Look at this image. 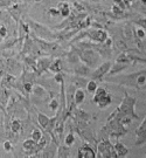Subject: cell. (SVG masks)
Returning a JSON list of instances; mask_svg holds the SVG:
<instances>
[{"label":"cell","instance_id":"obj_35","mask_svg":"<svg viewBox=\"0 0 146 158\" xmlns=\"http://www.w3.org/2000/svg\"><path fill=\"white\" fill-rule=\"evenodd\" d=\"M2 74H4V72H1V70H0V77L2 76Z\"/></svg>","mask_w":146,"mask_h":158},{"label":"cell","instance_id":"obj_21","mask_svg":"<svg viewBox=\"0 0 146 158\" xmlns=\"http://www.w3.org/2000/svg\"><path fill=\"white\" fill-rule=\"evenodd\" d=\"M111 102H112V96L110 95L109 93H107L105 95L102 97L99 101L97 102L96 104L98 106V108H101V109H104V108L109 107L110 104H111Z\"/></svg>","mask_w":146,"mask_h":158},{"label":"cell","instance_id":"obj_19","mask_svg":"<svg viewBox=\"0 0 146 158\" xmlns=\"http://www.w3.org/2000/svg\"><path fill=\"white\" fill-rule=\"evenodd\" d=\"M35 113H36V119H38V123H39V125L42 128V130H45V128L47 127L48 122H49V117H48L46 114L39 111V110H36Z\"/></svg>","mask_w":146,"mask_h":158},{"label":"cell","instance_id":"obj_2","mask_svg":"<svg viewBox=\"0 0 146 158\" xmlns=\"http://www.w3.org/2000/svg\"><path fill=\"white\" fill-rule=\"evenodd\" d=\"M25 21L28 23L29 28H30V33L35 34L36 38H40V39L43 40H48V41H54V40H57V34L54 33L49 27H47L46 25H42V23L35 21L30 18H26Z\"/></svg>","mask_w":146,"mask_h":158},{"label":"cell","instance_id":"obj_13","mask_svg":"<svg viewBox=\"0 0 146 158\" xmlns=\"http://www.w3.org/2000/svg\"><path fill=\"white\" fill-rule=\"evenodd\" d=\"M71 147H68V145H66L63 142H61L59 145H57V150H56V156L55 157H73L71 156Z\"/></svg>","mask_w":146,"mask_h":158},{"label":"cell","instance_id":"obj_23","mask_svg":"<svg viewBox=\"0 0 146 158\" xmlns=\"http://www.w3.org/2000/svg\"><path fill=\"white\" fill-rule=\"evenodd\" d=\"M60 106V100H59V96H55V97H51L49 98V103H48V108L49 110H51L53 113H55L57 110V108Z\"/></svg>","mask_w":146,"mask_h":158},{"label":"cell","instance_id":"obj_28","mask_svg":"<svg viewBox=\"0 0 146 158\" xmlns=\"http://www.w3.org/2000/svg\"><path fill=\"white\" fill-rule=\"evenodd\" d=\"M111 14L112 15H115V17H120V15H124L125 14V11H123L120 7L118 5H116V4H113L112 6H111Z\"/></svg>","mask_w":146,"mask_h":158},{"label":"cell","instance_id":"obj_14","mask_svg":"<svg viewBox=\"0 0 146 158\" xmlns=\"http://www.w3.org/2000/svg\"><path fill=\"white\" fill-rule=\"evenodd\" d=\"M126 68H129V64H126V63H119V62H112L111 64V67L109 69V72H107V76H111V75H117L118 73H120V72H123L125 70Z\"/></svg>","mask_w":146,"mask_h":158},{"label":"cell","instance_id":"obj_24","mask_svg":"<svg viewBox=\"0 0 146 158\" xmlns=\"http://www.w3.org/2000/svg\"><path fill=\"white\" fill-rule=\"evenodd\" d=\"M107 91L104 89V88H101V87H97V89L95 90V93H94V102L95 103H97V102L101 100L103 96L107 94Z\"/></svg>","mask_w":146,"mask_h":158},{"label":"cell","instance_id":"obj_6","mask_svg":"<svg viewBox=\"0 0 146 158\" xmlns=\"http://www.w3.org/2000/svg\"><path fill=\"white\" fill-rule=\"evenodd\" d=\"M111 64H112V61H110V60H107V61H105V62L103 63H99L94 69V72H91L89 79L95 80V81H102V79L107 74L109 69L111 67Z\"/></svg>","mask_w":146,"mask_h":158},{"label":"cell","instance_id":"obj_20","mask_svg":"<svg viewBox=\"0 0 146 158\" xmlns=\"http://www.w3.org/2000/svg\"><path fill=\"white\" fill-rule=\"evenodd\" d=\"M87 82H88L87 77H82L79 75H74L71 77V85H74L76 88H84L87 85Z\"/></svg>","mask_w":146,"mask_h":158},{"label":"cell","instance_id":"obj_12","mask_svg":"<svg viewBox=\"0 0 146 158\" xmlns=\"http://www.w3.org/2000/svg\"><path fill=\"white\" fill-rule=\"evenodd\" d=\"M91 70L92 69H90L83 62H79L77 64H75L73 67L74 75H79V76H82V77H89L90 74H91Z\"/></svg>","mask_w":146,"mask_h":158},{"label":"cell","instance_id":"obj_29","mask_svg":"<svg viewBox=\"0 0 146 158\" xmlns=\"http://www.w3.org/2000/svg\"><path fill=\"white\" fill-rule=\"evenodd\" d=\"M2 147H4V150H5L6 152H11V151H13V149H14L12 142L8 141V139H5V141L2 142Z\"/></svg>","mask_w":146,"mask_h":158},{"label":"cell","instance_id":"obj_34","mask_svg":"<svg viewBox=\"0 0 146 158\" xmlns=\"http://www.w3.org/2000/svg\"><path fill=\"white\" fill-rule=\"evenodd\" d=\"M128 1H129L130 4H133V2H135V1H137V0H128Z\"/></svg>","mask_w":146,"mask_h":158},{"label":"cell","instance_id":"obj_31","mask_svg":"<svg viewBox=\"0 0 146 158\" xmlns=\"http://www.w3.org/2000/svg\"><path fill=\"white\" fill-rule=\"evenodd\" d=\"M8 35V33H7V28L5 27V25H0V36L4 39V38H6Z\"/></svg>","mask_w":146,"mask_h":158},{"label":"cell","instance_id":"obj_32","mask_svg":"<svg viewBox=\"0 0 146 158\" xmlns=\"http://www.w3.org/2000/svg\"><path fill=\"white\" fill-rule=\"evenodd\" d=\"M54 80L60 85L62 81H64V80H63V73H62V72L61 73H55V75H54Z\"/></svg>","mask_w":146,"mask_h":158},{"label":"cell","instance_id":"obj_18","mask_svg":"<svg viewBox=\"0 0 146 158\" xmlns=\"http://www.w3.org/2000/svg\"><path fill=\"white\" fill-rule=\"evenodd\" d=\"M113 149H115V151H116L117 157H125V156L129 153V149L125 147L123 143H120L119 141L113 145Z\"/></svg>","mask_w":146,"mask_h":158},{"label":"cell","instance_id":"obj_26","mask_svg":"<svg viewBox=\"0 0 146 158\" xmlns=\"http://www.w3.org/2000/svg\"><path fill=\"white\" fill-rule=\"evenodd\" d=\"M62 142H63L66 145H68V147H71L74 143H75V132L69 131L68 135L64 137V139H63Z\"/></svg>","mask_w":146,"mask_h":158},{"label":"cell","instance_id":"obj_30","mask_svg":"<svg viewBox=\"0 0 146 158\" xmlns=\"http://www.w3.org/2000/svg\"><path fill=\"white\" fill-rule=\"evenodd\" d=\"M48 14H49L51 17H59V15H60V12L57 10V7H51V8L48 10Z\"/></svg>","mask_w":146,"mask_h":158},{"label":"cell","instance_id":"obj_25","mask_svg":"<svg viewBox=\"0 0 146 158\" xmlns=\"http://www.w3.org/2000/svg\"><path fill=\"white\" fill-rule=\"evenodd\" d=\"M97 87H98V85H97V81H95V80H88V82H87V85H85V88H87V91L89 93V94H94L95 93V90L97 89Z\"/></svg>","mask_w":146,"mask_h":158},{"label":"cell","instance_id":"obj_33","mask_svg":"<svg viewBox=\"0 0 146 158\" xmlns=\"http://www.w3.org/2000/svg\"><path fill=\"white\" fill-rule=\"evenodd\" d=\"M122 1H123V0H112V2L113 4H116V5H118V4L122 2Z\"/></svg>","mask_w":146,"mask_h":158},{"label":"cell","instance_id":"obj_22","mask_svg":"<svg viewBox=\"0 0 146 158\" xmlns=\"http://www.w3.org/2000/svg\"><path fill=\"white\" fill-rule=\"evenodd\" d=\"M10 129L14 134H19L21 130V119L20 118H11L10 122Z\"/></svg>","mask_w":146,"mask_h":158},{"label":"cell","instance_id":"obj_4","mask_svg":"<svg viewBox=\"0 0 146 158\" xmlns=\"http://www.w3.org/2000/svg\"><path fill=\"white\" fill-rule=\"evenodd\" d=\"M96 157L102 158H115L117 157L116 151L113 149V145L110 143V139H99L96 144Z\"/></svg>","mask_w":146,"mask_h":158},{"label":"cell","instance_id":"obj_9","mask_svg":"<svg viewBox=\"0 0 146 158\" xmlns=\"http://www.w3.org/2000/svg\"><path fill=\"white\" fill-rule=\"evenodd\" d=\"M57 145H59V143L51 138V142L40 151L38 156H39V157H55V156H56Z\"/></svg>","mask_w":146,"mask_h":158},{"label":"cell","instance_id":"obj_17","mask_svg":"<svg viewBox=\"0 0 146 158\" xmlns=\"http://www.w3.org/2000/svg\"><path fill=\"white\" fill-rule=\"evenodd\" d=\"M85 100V93L83 88H77L74 91V102L76 106H81Z\"/></svg>","mask_w":146,"mask_h":158},{"label":"cell","instance_id":"obj_1","mask_svg":"<svg viewBox=\"0 0 146 158\" xmlns=\"http://www.w3.org/2000/svg\"><path fill=\"white\" fill-rule=\"evenodd\" d=\"M137 103V100L135 97H131V96L125 93V96L122 100L120 104L118 106L115 111H113L109 117L110 118H117L118 121H120L122 117H130L132 119H139V116H137V114L135 113V106Z\"/></svg>","mask_w":146,"mask_h":158},{"label":"cell","instance_id":"obj_3","mask_svg":"<svg viewBox=\"0 0 146 158\" xmlns=\"http://www.w3.org/2000/svg\"><path fill=\"white\" fill-rule=\"evenodd\" d=\"M71 51H74L75 53H77L79 56L81 62H83L84 64H87L90 69H95L99 63H101V55L97 53V51H95L94 48H85V49H79L76 46L71 45Z\"/></svg>","mask_w":146,"mask_h":158},{"label":"cell","instance_id":"obj_5","mask_svg":"<svg viewBox=\"0 0 146 158\" xmlns=\"http://www.w3.org/2000/svg\"><path fill=\"white\" fill-rule=\"evenodd\" d=\"M109 33L103 28H87L85 29V38L94 42H104L107 39Z\"/></svg>","mask_w":146,"mask_h":158},{"label":"cell","instance_id":"obj_10","mask_svg":"<svg viewBox=\"0 0 146 158\" xmlns=\"http://www.w3.org/2000/svg\"><path fill=\"white\" fill-rule=\"evenodd\" d=\"M136 135H137V142L135 143V147H139L145 144L146 141V121L143 118L140 125L136 129Z\"/></svg>","mask_w":146,"mask_h":158},{"label":"cell","instance_id":"obj_16","mask_svg":"<svg viewBox=\"0 0 146 158\" xmlns=\"http://www.w3.org/2000/svg\"><path fill=\"white\" fill-rule=\"evenodd\" d=\"M57 10L60 12V15L63 18H67L70 15V13H71V6L69 2L67 1H61V2H59L57 4Z\"/></svg>","mask_w":146,"mask_h":158},{"label":"cell","instance_id":"obj_11","mask_svg":"<svg viewBox=\"0 0 146 158\" xmlns=\"http://www.w3.org/2000/svg\"><path fill=\"white\" fill-rule=\"evenodd\" d=\"M77 157L79 158H95L96 151L92 149V145L88 143H84L82 147L79 148L77 150Z\"/></svg>","mask_w":146,"mask_h":158},{"label":"cell","instance_id":"obj_37","mask_svg":"<svg viewBox=\"0 0 146 158\" xmlns=\"http://www.w3.org/2000/svg\"><path fill=\"white\" fill-rule=\"evenodd\" d=\"M0 119H1V117H0Z\"/></svg>","mask_w":146,"mask_h":158},{"label":"cell","instance_id":"obj_27","mask_svg":"<svg viewBox=\"0 0 146 158\" xmlns=\"http://www.w3.org/2000/svg\"><path fill=\"white\" fill-rule=\"evenodd\" d=\"M42 136V130L41 129H39L38 127H35V128H33L32 129V131H30V138L33 139V141H35V142H38L40 139V137Z\"/></svg>","mask_w":146,"mask_h":158},{"label":"cell","instance_id":"obj_15","mask_svg":"<svg viewBox=\"0 0 146 158\" xmlns=\"http://www.w3.org/2000/svg\"><path fill=\"white\" fill-rule=\"evenodd\" d=\"M63 69H64V63H63L62 57H56L55 60L53 59L51 66L48 68V70H51L53 73H61Z\"/></svg>","mask_w":146,"mask_h":158},{"label":"cell","instance_id":"obj_7","mask_svg":"<svg viewBox=\"0 0 146 158\" xmlns=\"http://www.w3.org/2000/svg\"><path fill=\"white\" fill-rule=\"evenodd\" d=\"M53 56H41L36 59V62H35V69H34V73L38 75V77H40L42 74L48 70V68L51 66V61H53Z\"/></svg>","mask_w":146,"mask_h":158},{"label":"cell","instance_id":"obj_8","mask_svg":"<svg viewBox=\"0 0 146 158\" xmlns=\"http://www.w3.org/2000/svg\"><path fill=\"white\" fill-rule=\"evenodd\" d=\"M22 150L26 156L28 157H38V145L36 142L33 141L32 138H28L22 143Z\"/></svg>","mask_w":146,"mask_h":158},{"label":"cell","instance_id":"obj_36","mask_svg":"<svg viewBox=\"0 0 146 158\" xmlns=\"http://www.w3.org/2000/svg\"><path fill=\"white\" fill-rule=\"evenodd\" d=\"M34 1H35V2H40V1H41V0H34Z\"/></svg>","mask_w":146,"mask_h":158}]
</instances>
